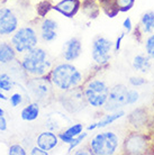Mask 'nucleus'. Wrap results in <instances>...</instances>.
Masks as SVG:
<instances>
[{
    "instance_id": "nucleus-1",
    "label": "nucleus",
    "mask_w": 154,
    "mask_h": 155,
    "mask_svg": "<svg viewBox=\"0 0 154 155\" xmlns=\"http://www.w3.org/2000/svg\"><path fill=\"white\" fill-rule=\"evenodd\" d=\"M20 66L27 78H38L49 75L54 63L46 51L41 47H35L20 55Z\"/></svg>"
},
{
    "instance_id": "nucleus-2",
    "label": "nucleus",
    "mask_w": 154,
    "mask_h": 155,
    "mask_svg": "<svg viewBox=\"0 0 154 155\" xmlns=\"http://www.w3.org/2000/svg\"><path fill=\"white\" fill-rule=\"evenodd\" d=\"M49 78L54 88L61 92L79 88L83 83L82 73L75 66L68 62L54 64Z\"/></svg>"
},
{
    "instance_id": "nucleus-3",
    "label": "nucleus",
    "mask_w": 154,
    "mask_h": 155,
    "mask_svg": "<svg viewBox=\"0 0 154 155\" xmlns=\"http://www.w3.org/2000/svg\"><path fill=\"white\" fill-rule=\"evenodd\" d=\"M85 99L89 106L93 108H102L107 102L110 88L104 80L90 78L81 85Z\"/></svg>"
},
{
    "instance_id": "nucleus-4",
    "label": "nucleus",
    "mask_w": 154,
    "mask_h": 155,
    "mask_svg": "<svg viewBox=\"0 0 154 155\" xmlns=\"http://www.w3.org/2000/svg\"><path fill=\"white\" fill-rule=\"evenodd\" d=\"M153 137L145 132L129 130L122 143V152L127 155L147 154L152 150Z\"/></svg>"
},
{
    "instance_id": "nucleus-5",
    "label": "nucleus",
    "mask_w": 154,
    "mask_h": 155,
    "mask_svg": "<svg viewBox=\"0 0 154 155\" xmlns=\"http://www.w3.org/2000/svg\"><path fill=\"white\" fill-rule=\"evenodd\" d=\"M28 94L39 105H47L55 97L54 85L49 75L38 78H28L27 81Z\"/></svg>"
},
{
    "instance_id": "nucleus-6",
    "label": "nucleus",
    "mask_w": 154,
    "mask_h": 155,
    "mask_svg": "<svg viewBox=\"0 0 154 155\" xmlns=\"http://www.w3.org/2000/svg\"><path fill=\"white\" fill-rule=\"evenodd\" d=\"M119 146V137L114 132H104L95 135L89 142V148L95 155H112Z\"/></svg>"
},
{
    "instance_id": "nucleus-7",
    "label": "nucleus",
    "mask_w": 154,
    "mask_h": 155,
    "mask_svg": "<svg viewBox=\"0 0 154 155\" xmlns=\"http://www.w3.org/2000/svg\"><path fill=\"white\" fill-rule=\"evenodd\" d=\"M10 43L12 44L17 54H25L35 47H37L38 37H37L36 29L33 26H24V27L18 28L14 33Z\"/></svg>"
},
{
    "instance_id": "nucleus-8",
    "label": "nucleus",
    "mask_w": 154,
    "mask_h": 155,
    "mask_svg": "<svg viewBox=\"0 0 154 155\" xmlns=\"http://www.w3.org/2000/svg\"><path fill=\"white\" fill-rule=\"evenodd\" d=\"M114 50V43L104 36H97L92 42L91 56L99 68H105L109 64Z\"/></svg>"
},
{
    "instance_id": "nucleus-9",
    "label": "nucleus",
    "mask_w": 154,
    "mask_h": 155,
    "mask_svg": "<svg viewBox=\"0 0 154 155\" xmlns=\"http://www.w3.org/2000/svg\"><path fill=\"white\" fill-rule=\"evenodd\" d=\"M128 89L125 84H116L109 90L107 102L102 107L105 111L107 113H114L123 109L125 106H127V92Z\"/></svg>"
},
{
    "instance_id": "nucleus-10",
    "label": "nucleus",
    "mask_w": 154,
    "mask_h": 155,
    "mask_svg": "<svg viewBox=\"0 0 154 155\" xmlns=\"http://www.w3.org/2000/svg\"><path fill=\"white\" fill-rule=\"evenodd\" d=\"M18 17L10 8L0 7V36H8L18 29Z\"/></svg>"
},
{
    "instance_id": "nucleus-11",
    "label": "nucleus",
    "mask_w": 154,
    "mask_h": 155,
    "mask_svg": "<svg viewBox=\"0 0 154 155\" xmlns=\"http://www.w3.org/2000/svg\"><path fill=\"white\" fill-rule=\"evenodd\" d=\"M151 113L147 108H136L128 115L127 121L131 130H139V132L146 133L149 120Z\"/></svg>"
},
{
    "instance_id": "nucleus-12",
    "label": "nucleus",
    "mask_w": 154,
    "mask_h": 155,
    "mask_svg": "<svg viewBox=\"0 0 154 155\" xmlns=\"http://www.w3.org/2000/svg\"><path fill=\"white\" fill-rule=\"evenodd\" d=\"M81 52H82V45L80 39L77 37H72L69 41H66L65 44L63 45L62 56L66 62H71L80 56Z\"/></svg>"
},
{
    "instance_id": "nucleus-13",
    "label": "nucleus",
    "mask_w": 154,
    "mask_h": 155,
    "mask_svg": "<svg viewBox=\"0 0 154 155\" xmlns=\"http://www.w3.org/2000/svg\"><path fill=\"white\" fill-rule=\"evenodd\" d=\"M81 8L80 0H61L59 4L54 5L53 9L55 12H60L68 18H72L77 15L79 9Z\"/></svg>"
},
{
    "instance_id": "nucleus-14",
    "label": "nucleus",
    "mask_w": 154,
    "mask_h": 155,
    "mask_svg": "<svg viewBox=\"0 0 154 155\" xmlns=\"http://www.w3.org/2000/svg\"><path fill=\"white\" fill-rule=\"evenodd\" d=\"M58 23L52 18H44L39 24V36L44 42H52L56 38Z\"/></svg>"
},
{
    "instance_id": "nucleus-15",
    "label": "nucleus",
    "mask_w": 154,
    "mask_h": 155,
    "mask_svg": "<svg viewBox=\"0 0 154 155\" xmlns=\"http://www.w3.org/2000/svg\"><path fill=\"white\" fill-rule=\"evenodd\" d=\"M59 142V136L55 135L53 132H43L41 133L37 138H36V144L41 148L45 151H51L53 150Z\"/></svg>"
},
{
    "instance_id": "nucleus-16",
    "label": "nucleus",
    "mask_w": 154,
    "mask_h": 155,
    "mask_svg": "<svg viewBox=\"0 0 154 155\" xmlns=\"http://www.w3.org/2000/svg\"><path fill=\"white\" fill-rule=\"evenodd\" d=\"M17 58V52L12 43L2 41L0 42V63L8 64Z\"/></svg>"
},
{
    "instance_id": "nucleus-17",
    "label": "nucleus",
    "mask_w": 154,
    "mask_h": 155,
    "mask_svg": "<svg viewBox=\"0 0 154 155\" xmlns=\"http://www.w3.org/2000/svg\"><path fill=\"white\" fill-rule=\"evenodd\" d=\"M132 65H133V69L137 72H141V73H146L149 72L152 66V63H151V58L145 53H139V54L135 55L134 58H133V62H132Z\"/></svg>"
},
{
    "instance_id": "nucleus-18",
    "label": "nucleus",
    "mask_w": 154,
    "mask_h": 155,
    "mask_svg": "<svg viewBox=\"0 0 154 155\" xmlns=\"http://www.w3.org/2000/svg\"><path fill=\"white\" fill-rule=\"evenodd\" d=\"M139 28L143 35H150L154 33V10H149L144 12L139 23Z\"/></svg>"
},
{
    "instance_id": "nucleus-19",
    "label": "nucleus",
    "mask_w": 154,
    "mask_h": 155,
    "mask_svg": "<svg viewBox=\"0 0 154 155\" xmlns=\"http://www.w3.org/2000/svg\"><path fill=\"white\" fill-rule=\"evenodd\" d=\"M81 9L82 12L90 19L97 18L101 10L98 0H83L81 4Z\"/></svg>"
},
{
    "instance_id": "nucleus-20",
    "label": "nucleus",
    "mask_w": 154,
    "mask_h": 155,
    "mask_svg": "<svg viewBox=\"0 0 154 155\" xmlns=\"http://www.w3.org/2000/svg\"><path fill=\"white\" fill-rule=\"evenodd\" d=\"M82 130H83V125L75 124V125H72V126L68 127L65 130H63L62 133H60L58 136L63 143L70 144L73 140L74 137H77L78 135H80L81 133H82Z\"/></svg>"
},
{
    "instance_id": "nucleus-21",
    "label": "nucleus",
    "mask_w": 154,
    "mask_h": 155,
    "mask_svg": "<svg viewBox=\"0 0 154 155\" xmlns=\"http://www.w3.org/2000/svg\"><path fill=\"white\" fill-rule=\"evenodd\" d=\"M39 115V104L38 102H31L22 110V119L26 120V121H33L35 120Z\"/></svg>"
},
{
    "instance_id": "nucleus-22",
    "label": "nucleus",
    "mask_w": 154,
    "mask_h": 155,
    "mask_svg": "<svg viewBox=\"0 0 154 155\" xmlns=\"http://www.w3.org/2000/svg\"><path fill=\"white\" fill-rule=\"evenodd\" d=\"M124 116H125V111H124L123 109H120L118 111L106 114L98 123H95L96 128H104V127H106V126H108V125H112V123H115L116 120L123 118Z\"/></svg>"
},
{
    "instance_id": "nucleus-23",
    "label": "nucleus",
    "mask_w": 154,
    "mask_h": 155,
    "mask_svg": "<svg viewBox=\"0 0 154 155\" xmlns=\"http://www.w3.org/2000/svg\"><path fill=\"white\" fill-rule=\"evenodd\" d=\"M100 9L109 18H114L119 14L118 7L116 5V0H98Z\"/></svg>"
},
{
    "instance_id": "nucleus-24",
    "label": "nucleus",
    "mask_w": 154,
    "mask_h": 155,
    "mask_svg": "<svg viewBox=\"0 0 154 155\" xmlns=\"http://www.w3.org/2000/svg\"><path fill=\"white\" fill-rule=\"evenodd\" d=\"M14 85H15V81L10 78V75H8L7 73L0 74V89L9 91L14 88Z\"/></svg>"
},
{
    "instance_id": "nucleus-25",
    "label": "nucleus",
    "mask_w": 154,
    "mask_h": 155,
    "mask_svg": "<svg viewBox=\"0 0 154 155\" xmlns=\"http://www.w3.org/2000/svg\"><path fill=\"white\" fill-rule=\"evenodd\" d=\"M144 47L145 53L151 58V60H154V33L150 34L144 41Z\"/></svg>"
},
{
    "instance_id": "nucleus-26",
    "label": "nucleus",
    "mask_w": 154,
    "mask_h": 155,
    "mask_svg": "<svg viewBox=\"0 0 154 155\" xmlns=\"http://www.w3.org/2000/svg\"><path fill=\"white\" fill-rule=\"evenodd\" d=\"M51 9H53V5L51 4L50 0H43L36 6V10L39 17H44Z\"/></svg>"
},
{
    "instance_id": "nucleus-27",
    "label": "nucleus",
    "mask_w": 154,
    "mask_h": 155,
    "mask_svg": "<svg viewBox=\"0 0 154 155\" xmlns=\"http://www.w3.org/2000/svg\"><path fill=\"white\" fill-rule=\"evenodd\" d=\"M135 4V0H116V5L118 7L119 12H129Z\"/></svg>"
},
{
    "instance_id": "nucleus-28",
    "label": "nucleus",
    "mask_w": 154,
    "mask_h": 155,
    "mask_svg": "<svg viewBox=\"0 0 154 155\" xmlns=\"http://www.w3.org/2000/svg\"><path fill=\"white\" fill-rule=\"evenodd\" d=\"M139 100V92L136 89H128L127 92V106L135 105Z\"/></svg>"
},
{
    "instance_id": "nucleus-29",
    "label": "nucleus",
    "mask_w": 154,
    "mask_h": 155,
    "mask_svg": "<svg viewBox=\"0 0 154 155\" xmlns=\"http://www.w3.org/2000/svg\"><path fill=\"white\" fill-rule=\"evenodd\" d=\"M87 136H88V134H87V133H82V134H80V135H78L77 137H74L73 140L69 144L70 146H69V148H68V151L71 152L73 148L77 147L78 145H80V144L85 140V138L87 137Z\"/></svg>"
},
{
    "instance_id": "nucleus-30",
    "label": "nucleus",
    "mask_w": 154,
    "mask_h": 155,
    "mask_svg": "<svg viewBox=\"0 0 154 155\" xmlns=\"http://www.w3.org/2000/svg\"><path fill=\"white\" fill-rule=\"evenodd\" d=\"M128 82L134 88H139V87L146 84V80H145V78L143 77H131L128 79Z\"/></svg>"
},
{
    "instance_id": "nucleus-31",
    "label": "nucleus",
    "mask_w": 154,
    "mask_h": 155,
    "mask_svg": "<svg viewBox=\"0 0 154 155\" xmlns=\"http://www.w3.org/2000/svg\"><path fill=\"white\" fill-rule=\"evenodd\" d=\"M9 154L12 155H26L27 152L24 150L22 146H20L19 144H14V145H12L10 146V148H9Z\"/></svg>"
},
{
    "instance_id": "nucleus-32",
    "label": "nucleus",
    "mask_w": 154,
    "mask_h": 155,
    "mask_svg": "<svg viewBox=\"0 0 154 155\" xmlns=\"http://www.w3.org/2000/svg\"><path fill=\"white\" fill-rule=\"evenodd\" d=\"M22 102H23V97H22L20 93H15L10 97V104H12V107H17Z\"/></svg>"
},
{
    "instance_id": "nucleus-33",
    "label": "nucleus",
    "mask_w": 154,
    "mask_h": 155,
    "mask_svg": "<svg viewBox=\"0 0 154 155\" xmlns=\"http://www.w3.org/2000/svg\"><path fill=\"white\" fill-rule=\"evenodd\" d=\"M123 28H124V31L125 33H132L133 31V23H132V19L129 17L127 18H125L123 21Z\"/></svg>"
},
{
    "instance_id": "nucleus-34",
    "label": "nucleus",
    "mask_w": 154,
    "mask_h": 155,
    "mask_svg": "<svg viewBox=\"0 0 154 155\" xmlns=\"http://www.w3.org/2000/svg\"><path fill=\"white\" fill-rule=\"evenodd\" d=\"M125 31L124 33H122L118 37H117V39H116V42H115V44H114V51L115 52H118V51L120 50V46H122V42H123V39H124V37H125Z\"/></svg>"
},
{
    "instance_id": "nucleus-35",
    "label": "nucleus",
    "mask_w": 154,
    "mask_h": 155,
    "mask_svg": "<svg viewBox=\"0 0 154 155\" xmlns=\"http://www.w3.org/2000/svg\"><path fill=\"white\" fill-rule=\"evenodd\" d=\"M31 154L32 155H47L49 154V152L45 151V150H43V148H41L39 146H35V147H33L31 150Z\"/></svg>"
},
{
    "instance_id": "nucleus-36",
    "label": "nucleus",
    "mask_w": 154,
    "mask_h": 155,
    "mask_svg": "<svg viewBox=\"0 0 154 155\" xmlns=\"http://www.w3.org/2000/svg\"><path fill=\"white\" fill-rule=\"evenodd\" d=\"M7 129V123H6V119H5L4 116H0V130L5 132Z\"/></svg>"
},
{
    "instance_id": "nucleus-37",
    "label": "nucleus",
    "mask_w": 154,
    "mask_h": 155,
    "mask_svg": "<svg viewBox=\"0 0 154 155\" xmlns=\"http://www.w3.org/2000/svg\"><path fill=\"white\" fill-rule=\"evenodd\" d=\"M0 99H2V100H7V99H8V98L4 94V93L1 92V89H0Z\"/></svg>"
},
{
    "instance_id": "nucleus-38",
    "label": "nucleus",
    "mask_w": 154,
    "mask_h": 155,
    "mask_svg": "<svg viewBox=\"0 0 154 155\" xmlns=\"http://www.w3.org/2000/svg\"><path fill=\"white\" fill-rule=\"evenodd\" d=\"M0 116H4V110L0 108Z\"/></svg>"
},
{
    "instance_id": "nucleus-39",
    "label": "nucleus",
    "mask_w": 154,
    "mask_h": 155,
    "mask_svg": "<svg viewBox=\"0 0 154 155\" xmlns=\"http://www.w3.org/2000/svg\"><path fill=\"white\" fill-rule=\"evenodd\" d=\"M152 104H153V107H154V92H153V99H152Z\"/></svg>"
},
{
    "instance_id": "nucleus-40",
    "label": "nucleus",
    "mask_w": 154,
    "mask_h": 155,
    "mask_svg": "<svg viewBox=\"0 0 154 155\" xmlns=\"http://www.w3.org/2000/svg\"><path fill=\"white\" fill-rule=\"evenodd\" d=\"M0 1H1V0H0Z\"/></svg>"
}]
</instances>
